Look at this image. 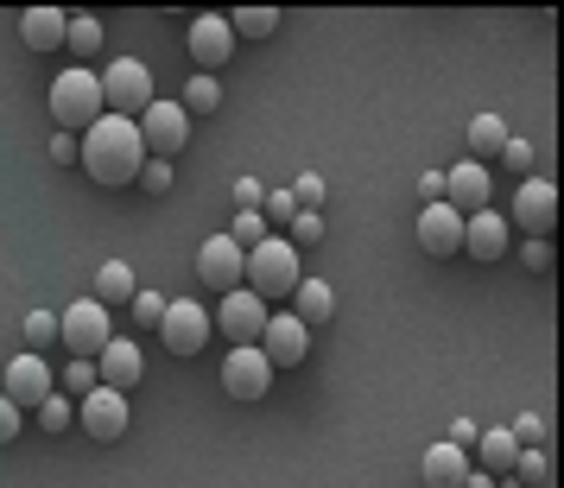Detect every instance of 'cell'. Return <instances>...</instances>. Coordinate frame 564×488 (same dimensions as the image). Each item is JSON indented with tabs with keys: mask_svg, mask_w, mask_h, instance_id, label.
I'll use <instances>...</instances> for the list:
<instances>
[{
	"mask_svg": "<svg viewBox=\"0 0 564 488\" xmlns=\"http://www.w3.org/2000/svg\"><path fill=\"white\" fill-rule=\"evenodd\" d=\"M285 241H292V248H317V241H324V209H299V223H292Z\"/></svg>",
	"mask_w": 564,
	"mask_h": 488,
	"instance_id": "obj_36",
	"label": "cell"
},
{
	"mask_svg": "<svg viewBox=\"0 0 564 488\" xmlns=\"http://www.w3.org/2000/svg\"><path fill=\"white\" fill-rule=\"evenodd\" d=\"M444 204L457 209V216H482V209H495V178H488V165L463 159L457 172H444Z\"/></svg>",
	"mask_w": 564,
	"mask_h": 488,
	"instance_id": "obj_16",
	"label": "cell"
},
{
	"mask_svg": "<svg viewBox=\"0 0 564 488\" xmlns=\"http://www.w3.org/2000/svg\"><path fill=\"white\" fill-rule=\"evenodd\" d=\"M469 469H476V457H469V451H457L451 437H444V444H432V451H425V463H419L425 488H463V476H469Z\"/></svg>",
	"mask_w": 564,
	"mask_h": 488,
	"instance_id": "obj_20",
	"label": "cell"
},
{
	"mask_svg": "<svg viewBox=\"0 0 564 488\" xmlns=\"http://www.w3.org/2000/svg\"><path fill=\"white\" fill-rule=\"evenodd\" d=\"M520 267H527L533 280H552V273H558V248H552V241H527V248H520Z\"/></svg>",
	"mask_w": 564,
	"mask_h": 488,
	"instance_id": "obj_33",
	"label": "cell"
},
{
	"mask_svg": "<svg viewBox=\"0 0 564 488\" xmlns=\"http://www.w3.org/2000/svg\"><path fill=\"white\" fill-rule=\"evenodd\" d=\"M513 248V223L501 216V209H482V216H463V254L482 260V267H495V260H508Z\"/></svg>",
	"mask_w": 564,
	"mask_h": 488,
	"instance_id": "obj_15",
	"label": "cell"
},
{
	"mask_svg": "<svg viewBox=\"0 0 564 488\" xmlns=\"http://www.w3.org/2000/svg\"><path fill=\"white\" fill-rule=\"evenodd\" d=\"M533 140H520V133H508V147H501V165H508V172H533Z\"/></svg>",
	"mask_w": 564,
	"mask_h": 488,
	"instance_id": "obj_40",
	"label": "cell"
},
{
	"mask_svg": "<svg viewBox=\"0 0 564 488\" xmlns=\"http://www.w3.org/2000/svg\"><path fill=\"white\" fill-rule=\"evenodd\" d=\"M96 387H102V375H96V361H70V368L57 375V393H64V400H89Z\"/></svg>",
	"mask_w": 564,
	"mask_h": 488,
	"instance_id": "obj_29",
	"label": "cell"
},
{
	"mask_svg": "<svg viewBox=\"0 0 564 488\" xmlns=\"http://www.w3.org/2000/svg\"><path fill=\"white\" fill-rule=\"evenodd\" d=\"M102 115H108V102H102V77H96V71L70 64L64 77H52V121H57V133H77L83 140Z\"/></svg>",
	"mask_w": 564,
	"mask_h": 488,
	"instance_id": "obj_3",
	"label": "cell"
},
{
	"mask_svg": "<svg viewBox=\"0 0 564 488\" xmlns=\"http://www.w3.org/2000/svg\"><path fill=\"white\" fill-rule=\"evenodd\" d=\"M229 32L235 39H273L280 32V7H241V13H229Z\"/></svg>",
	"mask_w": 564,
	"mask_h": 488,
	"instance_id": "obj_27",
	"label": "cell"
},
{
	"mask_svg": "<svg viewBox=\"0 0 564 488\" xmlns=\"http://www.w3.org/2000/svg\"><path fill=\"white\" fill-rule=\"evenodd\" d=\"M39 425H45V432H70V425H77V406H70V400H64V393H52V400H45V406H39Z\"/></svg>",
	"mask_w": 564,
	"mask_h": 488,
	"instance_id": "obj_35",
	"label": "cell"
},
{
	"mask_svg": "<svg viewBox=\"0 0 564 488\" xmlns=\"http://www.w3.org/2000/svg\"><path fill=\"white\" fill-rule=\"evenodd\" d=\"M102 45H108L102 20H96V13H70V32H64V52L77 57L83 71H89V57H102Z\"/></svg>",
	"mask_w": 564,
	"mask_h": 488,
	"instance_id": "obj_25",
	"label": "cell"
},
{
	"mask_svg": "<svg viewBox=\"0 0 564 488\" xmlns=\"http://www.w3.org/2000/svg\"><path fill=\"white\" fill-rule=\"evenodd\" d=\"M133 128H140L147 159H165V165H172V153H184V140H191V115H184L178 102H165V96H159V102L133 121Z\"/></svg>",
	"mask_w": 564,
	"mask_h": 488,
	"instance_id": "obj_8",
	"label": "cell"
},
{
	"mask_svg": "<svg viewBox=\"0 0 564 488\" xmlns=\"http://www.w3.org/2000/svg\"><path fill=\"white\" fill-rule=\"evenodd\" d=\"M476 437H482V425H469V419L451 425V444H457V451H476Z\"/></svg>",
	"mask_w": 564,
	"mask_h": 488,
	"instance_id": "obj_45",
	"label": "cell"
},
{
	"mask_svg": "<svg viewBox=\"0 0 564 488\" xmlns=\"http://www.w3.org/2000/svg\"><path fill=\"white\" fill-rule=\"evenodd\" d=\"M209 336H216V317H209L204 299H172L165 305V317H159V343L172 349V356H204L209 349Z\"/></svg>",
	"mask_w": 564,
	"mask_h": 488,
	"instance_id": "obj_6",
	"label": "cell"
},
{
	"mask_svg": "<svg viewBox=\"0 0 564 488\" xmlns=\"http://www.w3.org/2000/svg\"><path fill=\"white\" fill-rule=\"evenodd\" d=\"M501 147H508V121L501 115H476L469 121V159L482 165V159H501Z\"/></svg>",
	"mask_w": 564,
	"mask_h": 488,
	"instance_id": "obj_26",
	"label": "cell"
},
{
	"mask_svg": "<svg viewBox=\"0 0 564 488\" xmlns=\"http://www.w3.org/2000/svg\"><path fill=\"white\" fill-rule=\"evenodd\" d=\"M57 343V311H32L26 317V356H45Z\"/></svg>",
	"mask_w": 564,
	"mask_h": 488,
	"instance_id": "obj_32",
	"label": "cell"
},
{
	"mask_svg": "<svg viewBox=\"0 0 564 488\" xmlns=\"http://www.w3.org/2000/svg\"><path fill=\"white\" fill-rule=\"evenodd\" d=\"M64 32H70V13H57V7H26V13H20V39H26V52H57Z\"/></svg>",
	"mask_w": 564,
	"mask_h": 488,
	"instance_id": "obj_21",
	"label": "cell"
},
{
	"mask_svg": "<svg viewBox=\"0 0 564 488\" xmlns=\"http://www.w3.org/2000/svg\"><path fill=\"white\" fill-rule=\"evenodd\" d=\"M223 235H229L235 248L248 254V248H260V241H267V216H260V209H241V216H235V223H229Z\"/></svg>",
	"mask_w": 564,
	"mask_h": 488,
	"instance_id": "obj_30",
	"label": "cell"
},
{
	"mask_svg": "<svg viewBox=\"0 0 564 488\" xmlns=\"http://www.w3.org/2000/svg\"><path fill=\"white\" fill-rule=\"evenodd\" d=\"M140 191H147V197H165V191H172V165H165V159H147V165H140Z\"/></svg>",
	"mask_w": 564,
	"mask_h": 488,
	"instance_id": "obj_39",
	"label": "cell"
},
{
	"mask_svg": "<svg viewBox=\"0 0 564 488\" xmlns=\"http://www.w3.org/2000/svg\"><path fill=\"white\" fill-rule=\"evenodd\" d=\"M165 305H172V299H159V292H133V324H140V330H159V317H165Z\"/></svg>",
	"mask_w": 564,
	"mask_h": 488,
	"instance_id": "obj_37",
	"label": "cell"
},
{
	"mask_svg": "<svg viewBox=\"0 0 564 488\" xmlns=\"http://www.w3.org/2000/svg\"><path fill=\"white\" fill-rule=\"evenodd\" d=\"M260 216H267V229H292L299 223V197L292 191H267V209Z\"/></svg>",
	"mask_w": 564,
	"mask_h": 488,
	"instance_id": "obj_34",
	"label": "cell"
},
{
	"mask_svg": "<svg viewBox=\"0 0 564 488\" xmlns=\"http://www.w3.org/2000/svg\"><path fill=\"white\" fill-rule=\"evenodd\" d=\"M77 425H83L89 437H102V444L128 437V393H115V387H96L89 400H77Z\"/></svg>",
	"mask_w": 564,
	"mask_h": 488,
	"instance_id": "obj_18",
	"label": "cell"
},
{
	"mask_svg": "<svg viewBox=\"0 0 564 488\" xmlns=\"http://www.w3.org/2000/svg\"><path fill=\"white\" fill-rule=\"evenodd\" d=\"M469 457H476L482 476H513V463H520V437H513L508 425H495V432L476 437V451H469Z\"/></svg>",
	"mask_w": 564,
	"mask_h": 488,
	"instance_id": "obj_22",
	"label": "cell"
},
{
	"mask_svg": "<svg viewBox=\"0 0 564 488\" xmlns=\"http://www.w3.org/2000/svg\"><path fill=\"white\" fill-rule=\"evenodd\" d=\"M260 356L273 361V368H299V361L311 356V330L292 317V311H273L267 330H260Z\"/></svg>",
	"mask_w": 564,
	"mask_h": 488,
	"instance_id": "obj_17",
	"label": "cell"
},
{
	"mask_svg": "<svg viewBox=\"0 0 564 488\" xmlns=\"http://www.w3.org/2000/svg\"><path fill=\"white\" fill-rule=\"evenodd\" d=\"M292 197H299V209H317V204H324V178H317V172H305V178L292 184Z\"/></svg>",
	"mask_w": 564,
	"mask_h": 488,
	"instance_id": "obj_43",
	"label": "cell"
},
{
	"mask_svg": "<svg viewBox=\"0 0 564 488\" xmlns=\"http://www.w3.org/2000/svg\"><path fill=\"white\" fill-rule=\"evenodd\" d=\"M140 165H147V147H140V128H133V121L102 115L96 128L83 133V172L102 184V191L140 184Z\"/></svg>",
	"mask_w": 564,
	"mask_h": 488,
	"instance_id": "obj_1",
	"label": "cell"
},
{
	"mask_svg": "<svg viewBox=\"0 0 564 488\" xmlns=\"http://www.w3.org/2000/svg\"><path fill=\"white\" fill-rule=\"evenodd\" d=\"M20 432H26V412H20L13 400H7V393H0V444H13Z\"/></svg>",
	"mask_w": 564,
	"mask_h": 488,
	"instance_id": "obj_41",
	"label": "cell"
},
{
	"mask_svg": "<svg viewBox=\"0 0 564 488\" xmlns=\"http://www.w3.org/2000/svg\"><path fill=\"white\" fill-rule=\"evenodd\" d=\"M552 482V457L545 451H520V463H513V488H545Z\"/></svg>",
	"mask_w": 564,
	"mask_h": 488,
	"instance_id": "obj_31",
	"label": "cell"
},
{
	"mask_svg": "<svg viewBox=\"0 0 564 488\" xmlns=\"http://www.w3.org/2000/svg\"><path fill=\"white\" fill-rule=\"evenodd\" d=\"M52 165H83V140L77 133H52Z\"/></svg>",
	"mask_w": 564,
	"mask_h": 488,
	"instance_id": "obj_42",
	"label": "cell"
},
{
	"mask_svg": "<svg viewBox=\"0 0 564 488\" xmlns=\"http://www.w3.org/2000/svg\"><path fill=\"white\" fill-rule=\"evenodd\" d=\"M102 102H108V115H121V121H140V115L159 102L153 71H147L140 57H108V71H102Z\"/></svg>",
	"mask_w": 564,
	"mask_h": 488,
	"instance_id": "obj_5",
	"label": "cell"
},
{
	"mask_svg": "<svg viewBox=\"0 0 564 488\" xmlns=\"http://www.w3.org/2000/svg\"><path fill=\"white\" fill-rule=\"evenodd\" d=\"M52 393H57V375H52V361H45V356H13V361H7V400H13L20 412H26V406L39 412Z\"/></svg>",
	"mask_w": 564,
	"mask_h": 488,
	"instance_id": "obj_14",
	"label": "cell"
},
{
	"mask_svg": "<svg viewBox=\"0 0 564 488\" xmlns=\"http://www.w3.org/2000/svg\"><path fill=\"white\" fill-rule=\"evenodd\" d=\"M235 204H241V209H267V191H260V178H235Z\"/></svg>",
	"mask_w": 564,
	"mask_h": 488,
	"instance_id": "obj_44",
	"label": "cell"
},
{
	"mask_svg": "<svg viewBox=\"0 0 564 488\" xmlns=\"http://www.w3.org/2000/svg\"><path fill=\"white\" fill-rule=\"evenodd\" d=\"M184 52H191V64H197V77H216V71L235 57L229 13H197V20L184 26Z\"/></svg>",
	"mask_w": 564,
	"mask_h": 488,
	"instance_id": "obj_7",
	"label": "cell"
},
{
	"mask_svg": "<svg viewBox=\"0 0 564 488\" xmlns=\"http://www.w3.org/2000/svg\"><path fill=\"white\" fill-rule=\"evenodd\" d=\"M96 375H102V387H115V393H128L140 375H147V356H140V343L133 336H115L102 356H96Z\"/></svg>",
	"mask_w": 564,
	"mask_h": 488,
	"instance_id": "obj_19",
	"label": "cell"
},
{
	"mask_svg": "<svg viewBox=\"0 0 564 488\" xmlns=\"http://www.w3.org/2000/svg\"><path fill=\"white\" fill-rule=\"evenodd\" d=\"M273 375H280V368L260 356V343L254 349H229V356H223V393H229V400H267Z\"/></svg>",
	"mask_w": 564,
	"mask_h": 488,
	"instance_id": "obj_12",
	"label": "cell"
},
{
	"mask_svg": "<svg viewBox=\"0 0 564 488\" xmlns=\"http://www.w3.org/2000/svg\"><path fill=\"white\" fill-rule=\"evenodd\" d=\"M184 115H191V121H197V115H216V108H223V83L216 77H191L184 83Z\"/></svg>",
	"mask_w": 564,
	"mask_h": 488,
	"instance_id": "obj_28",
	"label": "cell"
},
{
	"mask_svg": "<svg viewBox=\"0 0 564 488\" xmlns=\"http://www.w3.org/2000/svg\"><path fill=\"white\" fill-rule=\"evenodd\" d=\"M57 343L70 349V361H96L115 343V311H102L96 299H77V305L57 311Z\"/></svg>",
	"mask_w": 564,
	"mask_h": 488,
	"instance_id": "obj_4",
	"label": "cell"
},
{
	"mask_svg": "<svg viewBox=\"0 0 564 488\" xmlns=\"http://www.w3.org/2000/svg\"><path fill=\"white\" fill-rule=\"evenodd\" d=\"M508 432L520 437V451H545V437H552V432H545V419H539V412H520V419H513Z\"/></svg>",
	"mask_w": 564,
	"mask_h": 488,
	"instance_id": "obj_38",
	"label": "cell"
},
{
	"mask_svg": "<svg viewBox=\"0 0 564 488\" xmlns=\"http://www.w3.org/2000/svg\"><path fill=\"white\" fill-rule=\"evenodd\" d=\"M197 280L229 299V292H241V280H248V254L235 248L229 235H209L204 248H197Z\"/></svg>",
	"mask_w": 564,
	"mask_h": 488,
	"instance_id": "obj_10",
	"label": "cell"
},
{
	"mask_svg": "<svg viewBox=\"0 0 564 488\" xmlns=\"http://www.w3.org/2000/svg\"><path fill=\"white\" fill-rule=\"evenodd\" d=\"M292 317L305 324V330H324L336 317V292L324 280H299V292H292Z\"/></svg>",
	"mask_w": 564,
	"mask_h": 488,
	"instance_id": "obj_23",
	"label": "cell"
},
{
	"mask_svg": "<svg viewBox=\"0 0 564 488\" xmlns=\"http://www.w3.org/2000/svg\"><path fill=\"white\" fill-rule=\"evenodd\" d=\"M133 292H140V280H133L128 260H102V273H96V305L121 311V305H133Z\"/></svg>",
	"mask_w": 564,
	"mask_h": 488,
	"instance_id": "obj_24",
	"label": "cell"
},
{
	"mask_svg": "<svg viewBox=\"0 0 564 488\" xmlns=\"http://www.w3.org/2000/svg\"><path fill=\"white\" fill-rule=\"evenodd\" d=\"M513 229H527V241H552V229H558V184L552 178H527L520 191H513Z\"/></svg>",
	"mask_w": 564,
	"mask_h": 488,
	"instance_id": "obj_9",
	"label": "cell"
},
{
	"mask_svg": "<svg viewBox=\"0 0 564 488\" xmlns=\"http://www.w3.org/2000/svg\"><path fill=\"white\" fill-rule=\"evenodd\" d=\"M412 235H419V248L432 260H451L463 254V216L451 204H419V216H412Z\"/></svg>",
	"mask_w": 564,
	"mask_h": 488,
	"instance_id": "obj_13",
	"label": "cell"
},
{
	"mask_svg": "<svg viewBox=\"0 0 564 488\" xmlns=\"http://www.w3.org/2000/svg\"><path fill=\"white\" fill-rule=\"evenodd\" d=\"M267 317H273V305H260L254 292L241 285V292H229V299L216 305V330L229 336L235 349H254V343H260V330H267Z\"/></svg>",
	"mask_w": 564,
	"mask_h": 488,
	"instance_id": "obj_11",
	"label": "cell"
},
{
	"mask_svg": "<svg viewBox=\"0 0 564 488\" xmlns=\"http://www.w3.org/2000/svg\"><path fill=\"white\" fill-rule=\"evenodd\" d=\"M419 197H425V204H444V172H425V178H419Z\"/></svg>",
	"mask_w": 564,
	"mask_h": 488,
	"instance_id": "obj_46",
	"label": "cell"
},
{
	"mask_svg": "<svg viewBox=\"0 0 564 488\" xmlns=\"http://www.w3.org/2000/svg\"><path fill=\"white\" fill-rule=\"evenodd\" d=\"M463 488H501V476H482V469H469V476H463Z\"/></svg>",
	"mask_w": 564,
	"mask_h": 488,
	"instance_id": "obj_47",
	"label": "cell"
},
{
	"mask_svg": "<svg viewBox=\"0 0 564 488\" xmlns=\"http://www.w3.org/2000/svg\"><path fill=\"white\" fill-rule=\"evenodd\" d=\"M299 280H305V260H299V248L285 235H267L260 248H248V280L241 285L254 292L260 305H292Z\"/></svg>",
	"mask_w": 564,
	"mask_h": 488,
	"instance_id": "obj_2",
	"label": "cell"
}]
</instances>
